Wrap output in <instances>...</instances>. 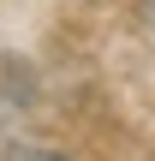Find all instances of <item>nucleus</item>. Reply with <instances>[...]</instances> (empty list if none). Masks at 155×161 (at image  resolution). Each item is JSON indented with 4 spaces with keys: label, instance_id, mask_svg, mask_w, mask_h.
<instances>
[{
    "label": "nucleus",
    "instance_id": "obj_1",
    "mask_svg": "<svg viewBox=\"0 0 155 161\" xmlns=\"http://www.w3.org/2000/svg\"><path fill=\"white\" fill-rule=\"evenodd\" d=\"M6 161H66V155H54V149H12Z\"/></svg>",
    "mask_w": 155,
    "mask_h": 161
}]
</instances>
